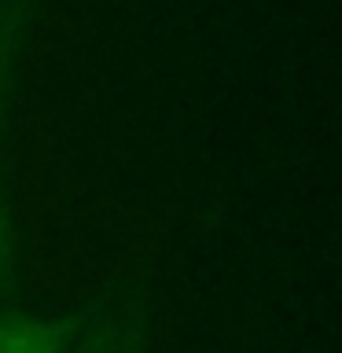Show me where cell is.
Instances as JSON below:
<instances>
[{
    "label": "cell",
    "instance_id": "cell-1",
    "mask_svg": "<svg viewBox=\"0 0 342 353\" xmlns=\"http://www.w3.org/2000/svg\"><path fill=\"white\" fill-rule=\"evenodd\" d=\"M0 353H63V350L48 324L30 316H4L0 320Z\"/></svg>",
    "mask_w": 342,
    "mask_h": 353
},
{
    "label": "cell",
    "instance_id": "cell-2",
    "mask_svg": "<svg viewBox=\"0 0 342 353\" xmlns=\"http://www.w3.org/2000/svg\"><path fill=\"white\" fill-rule=\"evenodd\" d=\"M88 353H137V350H132V342L121 339V335H103L88 346Z\"/></svg>",
    "mask_w": 342,
    "mask_h": 353
},
{
    "label": "cell",
    "instance_id": "cell-3",
    "mask_svg": "<svg viewBox=\"0 0 342 353\" xmlns=\"http://www.w3.org/2000/svg\"><path fill=\"white\" fill-rule=\"evenodd\" d=\"M8 254H11V225L4 217V206H0V265L8 261Z\"/></svg>",
    "mask_w": 342,
    "mask_h": 353
}]
</instances>
